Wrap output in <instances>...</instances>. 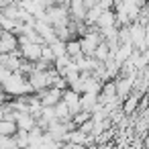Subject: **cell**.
<instances>
[{"label":"cell","instance_id":"6da1fadb","mask_svg":"<svg viewBox=\"0 0 149 149\" xmlns=\"http://www.w3.org/2000/svg\"><path fill=\"white\" fill-rule=\"evenodd\" d=\"M23 61H25V57H23L21 49H17L13 53H0V65H4V68H8L13 72H19Z\"/></svg>","mask_w":149,"mask_h":149},{"label":"cell","instance_id":"7a4b0ae2","mask_svg":"<svg viewBox=\"0 0 149 149\" xmlns=\"http://www.w3.org/2000/svg\"><path fill=\"white\" fill-rule=\"evenodd\" d=\"M37 96L41 98V102H43V106H55L61 98H63V90H59V88H47V90H41V92H37Z\"/></svg>","mask_w":149,"mask_h":149},{"label":"cell","instance_id":"3957f363","mask_svg":"<svg viewBox=\"0 0 149 149\" xmlns=\"http://www.w3.org/2000/svg\"><path fill=\"white\" fill-rule=\"evenodd\" d=\"M19 49V37L13 31H2V39H0V53H13Z\"/></svg>","mask_w":149,"mask_h":149},{"label":"cell","instance_id":"277c9868","mask_svg":"<svg viewBox=\"0 0 149 149\" xmlns=\"http://www.w3.org/2000/svg\"><path fill=\"white\" fill-rule=\"evenodd\" d=\"M35 31L51 45V43H55L57 41V33H55V27L51 25V23H47V21H37L35 23Z\"/></svg>","mask_w":149,"mask_h":149},{"label":"cell","instance_id":"5b68a950","mask_svg":"<svg viewBox=\"0 0 149 149\" xmlns=\"http://www.w3.org/2000/svg\"><path fill=\"white\" fill-rule=\"evenodd\" d=\"M19 49H21L23 57L29 59V61H39L41 55H43V45L41 43H23Z\"/></svg>","mask_w":149,"mask_h":149},{"label":"cell","instance_id":"8992f818","mask_svg":"<svg viewBox=\"0 0 149 149\" xmlns=\"http://www.w3.org/2000/svg\"><path fill=\"white\" fill-rule=\"evenodd\" d=\"M100 106H102V104H100V94H94V92L82 94V108H84V110H88V112L94 114Z\"/></svg>","mask_w":149,"mask_h":149},{"label":"cell","instance_id":"52a82bcc","mask_svg":"<svg viewBox=\"0 0 149 149\" xmlns=\"http://www.w3.org/2000/svg\"><path fill=\"white\" fill-rule=\"evenodd\" d=\"M88 6L84 0H72V4H70V13H72V19L74 21H86L88 17Z\"/></svg>","mask_w":149,"mask_h":149},{"label":"cell","instance_id":"ba28073f","mask_svg":"<svg viewBox=\"0 0 149 149\" xmlns=\"http://www.w3.org/2000/svg\"><path fill=\"white\" fill-rule=\"evenodd\" d=\"M17 114V123H19V129L23 131H33L37 127V118L31 114V112H15Z\"/></svg>","mask_w":149,"mask_h":149},{"label":"cell","instance_id":"9c48e42d","mask_svg":"<svg viewBox=\"0 0 149 149\" xmlns=\"http://www.w3.org/2000/svg\"><path fill=\"white\" fill-rule=\"evenodd\" d=\"M116 25H118L116 13H112V10H104L102 17H100V21H98V27H100V29H106V27H116Z\"/></svg>","mask_w":149,"mask_h":149},{"label":"cell","instance_id":"30bf717a","mask_svg":"<svg viewBox=\"0 0 149 149\" xmlns=\"http://www.w3.org/2000/svg\"><path fill=\"white\" fill-rule=\"evenodd\" d=\"M0 133L10 137V135H17L19 133V123L17 120H8V118H2L0 120Z\"/></svg>","mask_w":149,"mask_h":149},{"label":"cell","instance_id":"8fae6325","mask_svg":"<svg viewBox=\"0 0 149 149\" xmlns=\"http://www.w3.org/2000/svg\"><path fill=\"white\" fill-rule=\"evenodd\" d=\"M141 100V92L139 90H135L127 100H125V106H123V110L127 112V114H131V112H135V108H137V102Z\"/></svg>","mask_w":149,"mask_h":149},{"label":"cell","instance_id":"7c38bea8","mask_svg":"<svg viewBox=\"0 0 149 149\" xmlns=\"http://www.w3.org/2000/svg\"><path fill=\"white\" fill-rule=\"evenodd\" d=\"M94 57L96 59H100V61H106V59H110L112 57V51H110V45L104 41V43H100L98 45V49H96V53H94Z\"/></svg>","mask_w":149,"mask_h":149},{"label":"cell","instance_id":"4fadbf2b","mask_svg":"<svg viewBox=\"0 0 149 149\" xmlns=\"http://www.w3.org/2000/svg\"><path fill=\"white\" fill-rule=\"evenodd\" d=\"M55 110H57V118L59 120H65V118H74L72 116V112H70V106H68V102L61 98L57 104H55Z\"/></svg>","mask_w":149,"mask_h":149},{"label":"cell","instance_id":"5bb4252c","mask_svg":"<svg viewBox=\"0 0 149 149\" xmlns=\"http://www.w3.org/2000/svg\"><path fill=\"white\" fill-rule=\"evenodd\" d=\"M102 13H104V10H102L100 6L90 8V10H88V17H86V23H88V25H98V21H100Z\"/></svg>","mask_w":149,"mask_h":149},{"label":"cell","instance_id":"9a60e30c","mask_svg":"<svg viewBox=\"0 0 149 149\" xmlns=\"http://www.w3.org/2000/svg\"><path fill=\"white\" fill-rule=\"evenodd\" d=\"M68 53H70L72 57H76V55L82 53V43H80V39H70V41H68Z\"/></svg>","mask_w":149,"mask_h":149},{"label":"cell","instance_id":"2e32d148","mask_svg":"<svg viewBox=\"0 0 149 149\" xmlns=\"http://www.w3.org/2000/svg\"><path fill=\"white\" fill-rule=\"evenodd\" d=\"M70 63H72V55H70V53H65V55H59V57L55 59V68H57L59 72H61V70H65Z\"/></svg>","mask_w":149,"mask_h":149},{"label":"cell","instance_id":"e0dca14e","mask_svg":"<svg viewBox=\"0 0 149 149\" xmlns=\"http://www.w3.org/2000/svg\"><path fill=\"white\" fill-rule=\"evenodd\" d=\"M90 118H94V114H92V112H88V110H80V112L74 116V123L80 127L82 123H86V120H90Z\"/></svg>","mask_w":149,"mask_h":149},{"label":"cell","instance_id":"ac0fdd59","mask_svg":"<svg viewBox=\"0 0 149 149\" xmlns=\"http://www.w3.org/2000/svg\"><path fill=\"white\" fill-rule=\"evenodd\" d=\"M0 23H2V29H4V31H15V27H17L19 21H13V19H8L6 15H0Z\"/></svg>","mask_w":149,"mask_h":149},{"label":"cell","instance_id":"d6986e66","mask_svg":"<svg viewBox=\"0 0 149 149\" xmlns=\"http://www.w3.org/2000/svg\"><path fill=\"white\" fill-rule=\"evenodd\" d=\"M82 133H86V135H92V131H94V118H90V120H86V123H82L80 127H78Z\"/></svg>","mask_w":149,"mask_h":149},{"label":"cell","instance_id":"ffe728a7","mask_svg":"<svg viewBox=\"0 0 149 149\" xmlns=\"http://www.w3.org/2000/svg\"><path fill=\"white\" fill-rule=\"evenodd\" d=\"M145 129H149V114H145V116L137 123V131H139V133H143Z\"/></svg>","mask_w":149,"mask_h":149},{"label":"cell","instance_id":"44dd1931","mask_svg":"<svg viewBox=\"0 0 149 149\" xmlns=\"http://www.w3.org/2000/svg\"><path fill=\"white\" fill-rule=\"evenodd\" d=\"M57 4H63V6H70L72 0H57Z\"/></svg>","mask_w":149,"mask_h":149}]
</instances>
